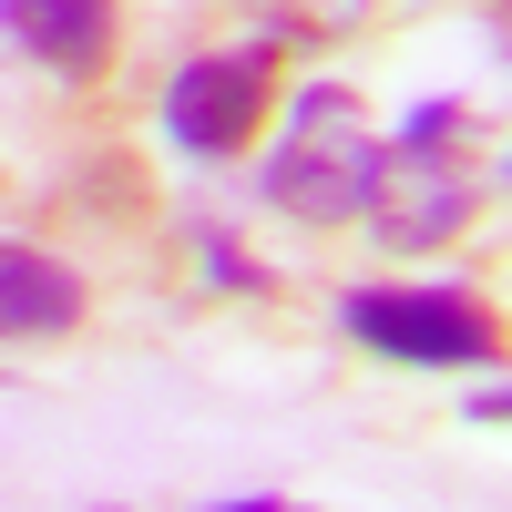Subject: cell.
<instances>
[{
    "instance_id": "6da1fadb",
    "label": "cell",
    "mask_w": 512,
    "mask_h": 512,
    "mask_svg": "<svg viewBox=\"0 0 512 512\" xmlns=\"http://www.w3.org/2000/svg\"><path fill=\"white\" fill-rule=\"evenodd\" d=\"M369 164H379L369 113L338 93V82H297L277 144L256 164V195H267L277 216H297V226H349L369 205Z\"/></svg>"
},
{
    "instance_id": "7a4b0ae2",
    "label": "cell",
    "mask_w": 512,
    "mask_h": 512,
    "mask_svg": "<svg viewBox=\"0 0 512 512\" xmlns=\"http://www.w3.org/2000/svg\"><path fill=\"white\" fill-rule=\"evenodd\" d=\"M451 134H461V103H420L400 134L379 144L359 216L379 226V246H390V256H441L461 226H472V205L492 195L472 164H451Z\"/></svg>"
},
{
    "instance_id": "3957f363",
    "label": "cell",
    "mask_w": 512,
    "mask_h": 512,
    "mask_svg": "<svg viewBox=\"0 0 512 512\" xmlns=\"http://www.w3.org/2000/svg\"><path fill=\"white\" fill-rule=\"evenodd\" d=\"M338 328L379 359H410V369H482L492 359V308L451 297V287H359V297H338Z\"/></svg>"
},
{
    "instance_id": "277c9868",
    "label": "cell",
    "mask_w": 512,
    "mask_h": 512,
    "mask_svg": "<svg viewBox=\"0 0 512 512\" xmlns=\"http://www.w3.org/2000/svg\"><path fill=\"white\" fill-rule=\"evenodd\" d=\"M256 113H267V52H195L175 82H164V144L216 164L256 134Z\"/></svg>"
},
{
    "instance_id": "5b68a950",
    "label": "cell",
    "mask_w": 512,
    "mask_h": 512,
    "mask_svg": "<svg viewBox=\"0 0 512 512\" xmlns=\"http://www.w3.org/2000/svg\"><path fill=\"white\" fill-rule=\"evenodd\" d=\"M0 52L52 82H93L113 62V0H0Z\"/></svg>"
},
{
    "instance_id": "8992f818",
    "label": "cell",
    "mask_w": 512,
    "mask_h": 512,
    "mask_svg": "<svg viewBox=\"0 0 512 512\" xmlns=\"http://www.w3.org/2000/svg\"><path fill=\"white\" fill-rule=\"evenodd\" d=\"M72 328H82V277L62 256L0 236V349H41V338H72Z\"/></svg>"
},
{
    "instance_id": "52a82bcc",
    "label": "cell",
    "mask_w": 512,
    "mask_h": 512,
    "mask_svg": "<svg viewBox=\"0 0 512 512\" xmlns=\"http://www.w3.org/2000/svg\"><path fill=\"white\" fill-rule=\"evenodd\" d=\"M256 21H267L277 41H308L318 52V41H349L369 21V0H256Z\"/></svg>"
},
{
    "instance_id": "ba28073f",
    "label": "cell",
    "mask_w": 512,
    "mask_h": 512,
    "mask_svg": "<svg viewBox=\"0 0 512 512\" xmlns=\"http://www.w3.org/2000/svg\"><path fill=\"white\" fill-rule=\"evenodd\" d=\"M205 277H226V287H256V267L236 256V236H205Z\"/></svg>"
},
{
    "instance_id": "9c48e42d",
    "label": "cell",
    "mask_w": 512,
    "mask_h": 512,
    "mask_svg": "<svg viewBox=\"0 0 512 512\" xmlns=\"http://www.w3.org/2000/svg\"><path fill=\"white\" fill-rule=\"evenodd\" d=\"M216 512H297V502H216Z\"/></svg>"
}]
</instances>
